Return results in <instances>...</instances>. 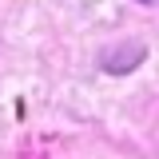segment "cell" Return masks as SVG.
Instances as JSON below:
<instances>
[{
	"mask_svg": "<svg viewBox=\"0 0 159 159\" xmlns=\"http://www.w3.org/2000/svg\"><path fill=\"white\" fill-rule=\"evenodd\" d=\"M143 4H155V0H143Z\"/></svg>",
	"mask_w": 159,
	"mask_h": 159,
	"instance_id": "cell-1",
	"label": "cell"
}]
</instances>
